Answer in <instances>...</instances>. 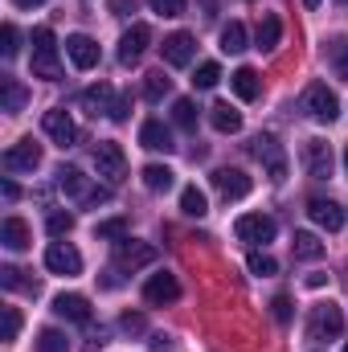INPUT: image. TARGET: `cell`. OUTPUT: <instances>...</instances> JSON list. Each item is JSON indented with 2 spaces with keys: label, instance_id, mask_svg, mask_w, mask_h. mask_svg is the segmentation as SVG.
<instances>
[{
  "label": "cell",
  "instance_id": "obj_50",
  "mask_svg": "<svg viewBox=\"0 0 348 352\" xmlns=\"http://www.w3.org/2000/svg\"><path fill=\"white\" fill-rule=\"evenodd\" d=\"M17 8H37V4H45V0H12Z\"/></svg>",
  "mask_w": 348,
  "mask_h": 352
},
{
  "label": "cell",
  "instance_id": "obj_4",
  "mask_svg": "<svg viewBox=\"0 0 348 352\" xmlns=\"http://www.w3.org/2000/svg\"><path fill=\"white\" fill-rule=\"evenodd\" d=\"M303 111H307L316 123H336V115H340V98L328 90V82H312V87L303 90Z\"/></svg>",
  "mask_w": 348,
  "mask_h": 352
},
{
  "label": "cell",
  "instance_id": "obj_39",
  "mask_svg": "<svg viewBox=\"0 0 348 352\" xmlns=\"http://www.w3.org/2000/svg\"><path fill=\"white\" fill-rule=\"evenodd\" d=\"M45 230H50L54 238L70 234V230H74V213H62V209H58V213H50V217H45Z\"/></svg>",
  "mask_w": 348,
  "mask_h": 352
},
{
  "label": "cell",
  "instance_id": "obj_31",
  "mask_svg": "<svg viewBox=\"0 0 348 352\" xmlns=\"http://www.w3.org/2000/svg\"><path fill=\"white\" fill-rule=\"evenodd\" d=\"M168 90H173V78H168L164 70H152V74H144V98H148V102H160Z\"/></svg>",
  "mask_w": 348,
  "mask_h": 352
},
{
  "label": "cell",
  "instance_id": "obj_44",
  "mask_svg": "<svg viewBox=\"0 0 348 352\" xmlns=\"http://www.w3.org/2000/svg\"><path fill=\"white\" fill-rule=\"evenodd\" d=\"M0 283H4L8 291H17V287H21V270H17V266H0Z\"/></svg>",
  "mask_w": 348,
  "mask_h": 352
},
{
  "label": "cell",
  "instance_id": "obj_7",
  "mask_svg": "<svg viewBox=\"0 0 348 352\" xmlns=\"http://www.w3.org/2000/svg\"><path fill=\"white\" fill-rule=\"evenodd\" d=\"M148 263H156V246L152 242H135V238H119L115 242V270H140Z\"/></svg>",
  "mask_w": 348,
  "mask_h": 352
},
{
  "label": "cell",
  "instance_id": "obj_23",
  "mask_svg": "<svg viewBox=\"0 0 348 352\" xmlns=\"http://www.w3.org/2000/svg\"><path fill=\"white\" fill-rule=\"evenodd\" d=\"M209 123H213L221 135H234V131H242V111H234L230 102H213V107H209Z\"/></svg>",
  "mask_w": 348,
  "mask_h": 352
},
{
  "label": "cell",
  "instance_id": "obj_33",
  "mask_svg": "<svg viewBox=\"0 0 348 352\" xmlns=\"http://www.w3.org/2000/svg\"><path fill=\"white\" fill-rule=\"evenodd\" d=\"M127 217H107V221H98L94 226V238H102V242H119V238H127Z\"/></svg>",
  "mask_w": 348,
  "mask_h": 352
},
{
  "label": "cell",
  "instance_id": "obj_47",
  "mask_svg": "<svg viewBox=\"0 0 348 352\" xmlns=\"http://www.w3.org/2000/svg\"><path fill=\"white\" fill-rule=\"evenodd\" d=\"M0 192H4V201H17V197H21V188H17L12 180H4V184H0Z\"/></svg>",
  "mask_w": 348,
  "mask_h": 352
},
{
  "label": "cell",
  "instance_id": "obj_40",
  "mask_svg": "<svg viewBox=\"0 0 348 352\" xmlns=\"http://www.w3.org/2000/svg\"><path fill=\"white\" fill-rule=\"evenodd\" d=\"M17 332H21V311H17V307H4V328H0V340H4V344H12V340H17Z\"/></svg>",
  "mask_w": 348,
  "mask_h": 352
},
{
  "label": "cell",
  "instance_id": "obj_12",
  "mask_svg": "<svg viewBox=\"0 0 348 352\" xmlns=\"http://www.w3.org/2000/svg\"><path fill=\"white\" fill-rule=\"evenodd\" d=\"M144 299H148L152 307H164V303H176V299H180V283H176V274H168V270L152 274V278L144 283Z\"/></svg>",
  "mask_w": 348,
  "mask_h": 352
},
{
  "label": "cell",
  "instance_id": "obj_25",
  "mask_svg": "<svg viewBox=\"0 0 348 352\" xmlns=\"http://www.w3.org/2000/svg\"><path fill=\"white\" fill-rule=\"evenodd\" d=\"M0 242H4L8 250H25V246L33 242V234H29V226H25L21 217H4V226H0Z\"/></svg>",
  "mask_w": 348,
  "mask_h": 352
},
{
  "label": "cell",
  "instance_id": "obj_9",
  "mask_svg": "<svg viewBox=\"0 0 348 352\" xmlns=\"http://www.w3.org/2000/svg\"><path fill=\"white\" fill-rule=\"evenodd\" d=\"M94 168H98V176H102L107 184H119V180L127 176V156H123V148H119V144H98V148H94Z\"/></svg>",
  "mask_w": 348,
  "mask_h": 352
},
{
  "label": "cell",
  "instance_id": "obj_22",
  "mask_svg": "<svg viewBox=\"0 0 348 352\" xmlns=\"http://www.w3.org/2000/svg\"><path fill=\"white\" fill-rule=\"evenodd\" d=\"M54 311L62 316V320H74V324H90V299L87 295H58L54 299Z\"/></svg>",
  "mask_w": 348,
  "mask_h": 352
},
{
  "label": "cell",
  "instance_id": "obj_43",
  "mask_svg": "<svg viewBox=\"0 0 348 352\" xmlns=\"http://www.w3.org/2000/svg\"><path fill=\"white\" fill-rule=\"evenodd\" d=\"M127 111H131V94L115 98V107H111V119H115V123H123V119H127Z\"/></svg>",
  "mask_w": 348,
  "mask_h": 352
},
{
  "label": "cell",
  "instance_id": "obj_17",
  "mask_svg": "<svg viewBox=\"0 0 348 352\" xmlns=\"http://www.w3.org/2000/svg\"><path fill=\"white\" fill-rule=\"evenodd\" d=\"M66 54H70V62L78 70H94L98 66V41L87 37V33H70L66 37Z\"/></svg>",
  "mask_w": 348,
  "mask_h": 352
},
{
  "label": "cell",
  "instance_id": "obj_37",
  "mask_svg": "<svg viewBox=\"0 0 348 352\" xmlns=\"http://www.w3.org/2000/svg\"><path fill=\"white\" fill-rule=\"evenodd\" d=\"M246 266H250V274H259V278H270V274L279 270V263H274L270 254H262V250H254V254L246 258Z\"/></svg>",
  "mask_w": 348,
  "mask_h": 352
},
{
  "label": "cell",
  "instance_id": "obj_32",
  "mask_svg": "<svg viewBox=\"0 0 348 352\" xmlns=\"http://www.w3.org/2000/svg\"><path fill=\"white\" fill-rule=\"evenodd\" d=\"M221 50H226V54H242V50H246V25H242V21H230V25L221 29Z\"/></svg>",
  "mask_w": 348,
  "mask_h": 352
},
{
  "label": "cell",
  "instance_id": "obj_11",
  "mask_svg": "<svg viewBox=\"0 0 348 352\" xmlns=\"http://www.w3.org/2000/svg\"><path fill=\"white\" fill-rule=\"evenodd\" d=\"M307 217H312L320 230H328V234H336V230L345 226V209H340L332 197H312V201H307Z\"/></svg>",
  "mask_w": 348,
  "mask_h": 352
},
{
  "label": "cell",
  "instance_id": "obj_48",
  "mask_svg": "<svg viewBox=\"0 0 348 352\" xmlns=\"http://www.w3.org/2000/svg\"><path fill=\"white\" fill-rule=\"evenodd\" d=\"M324 283H328V274H320V270H316V274H307V287H312V291H320Z\"/></svg>",
  "mask_w": 348,
  "mask_h": 352
},
{
  "label": "cell",
  "instance_id": "obj_45",
  "mask_svg": "<svg viewBox=\"0 0 348 352\" xmlns=\"http://www.w3.org/2000/svg\"><path fill=\"white\" fill-rule=\"evenodd\" d=\"M119 324H123V332H144V316H131V311H127Z\"/></svg>",
  "mask_w": 348,
  "mask_h": 352
},
{
  "label": "cell",
  "instance_id": "obj_8",
  "mask_svg": "<svg viewBox=\"0 0 348 352\" xmlns=\"http://www.w3.org/2000/svg\"><path fill=\"white\" fill-rule=\"evenodd\" d=\"M41 131H45L58 148H74V144H78V127H74L70 111H62V107H54V111L41 115Z\"/></svg>",
  "mask_w": 348,
  "mask_h": 352
},
{
  "label": "cell",
  "instance_id": "obj_16",
  "mask_svg": "<svg viewBox=\"0 0 348 352\" xmlns=\"http://www.w3.org/2000/svg\"><path fill=\"white\" fill-rule=\"evenodd\" d=\"M41 164V148L33 144V140H21V144H12L8 152H4V168L8 173H33Z\"/></svg>",
  "mask_w": 348,
  "mask_h": 352
},
{
  "label": "cell",
  "instance_id": "obj_14",
  "mask_svg": "<svg viewBox=\"0 0 348 352\" xmlns=\"http://www.w3.org/2000/svg\"><path fill=\"white\" fill-rule=\"evenodd\" d=\"M45 266L54 270V274H83V254L70 246V242H54L50 250H45Z\"/></svg>",
  "mask_w": 348,
  "mask_h": 352
},
{
  "label": "cell",
  "instance_id": "obj_21",
  "mask_svg": "<svg viewBox=\"0 0 348 352\" xmlns=\"http://www.w3.org/2000/svg\"><path fill=\"white\" fill-rule=\"evenodd\" d=\"M230 87H234V94H238L242 102H254L262 94V78H259L254 66H238V70L230 74Z\"/></svg>",
  "mask_w": 348,
  "mask_h": 352
},
{
  "label": "cell",
  "instance_id": "obj_13",
  "mask_svg": "<svg viewBox=\"0 0 348 352\" xmlns=\"http://www.w3.org/2000/svg\"><path fill=\"white\" fill-rule=\"evenodd\" d=\"M213 188L226 197V201H242V197H250V176L242 173V168H217L213 173Z\"/></svg>",
  "mask_w": 348,
  "mask_h": 352
},
{
  "label": "cell",
  "instance_id": "obj_2",
  "mask_svg": "<svg viewBox=\"0 0 348 352\" xmlns=\"http://www.w3.org/2000/svg\"><path fill=\"white\" fill-rule=\"evenodd\" d=\"M54 180H58V188H62L66 197H74V201H83V205H102V201L111 197V188H90V180L83 176V168H74V164H62V168L54 173Z\"/></svg>",
  "mask_w": 348,
  "mask_h": 352
},
{
  "label": "cell",
  "instance_id": "obj_27",
  "mask_svg": "<svg viewBox=\"0 0 348 352\" xmlns=\"http://www.w3.org/2000/svg\"><path fill=\"white\" fill-rule=\"evenodd\" d=\"M140 176H144V184H148L152 192H168V188H173V180H176V173L168 168V164H148Z\"/></svg>",
  "mask_w": 348,
  "mask_h": 352
},
{
  "label": "cell",
  "instance_id": "obj_29",
  "mask_svg": "<svg viewBox=\"0 0 348 352\" xmlns=\"http://www.w3.org/2000/svg\"><path fill=\"white\" fill-rule=\"evenodd\" d=\"M0 90H4V111H8V115L25 111V102H29V90L21 87L17 78H0Z\"/></svg>",
  "mask_w": 348,
  "mask_h": 352
},
{
  "label": "cell",
  "instance_id": "obj_52",
  "mask_svg": "<svg viewBox=\"0 0 348 352\" xmlns=\"http://www.w3.org/2000/svg\"><path fill=\"white\" fill-rule=\"evenodd\" d=\"M345 173H348V152H345Z\"/></svg>",
  "mask_w": 348,
  "mask_h": 352
},
{
  "label": "cell",
  "instance_id": "obj_30",
  "mask_svg": "<svg viewBox=\"0 0 348 352\" xmlns=\"http://www.w3.org/2000/svg\"><path fill=\"white\" fill-rule=\"evenodd\" d=\"M254 37H259V50H274L279 37H283V21H279L274 12H266L259 21V33H254Z\"/></svg>",
  "mask_w": 348,
  "mask_h": 352
},
{
  "label": "cell",
  "instance_id": "obj_5",
  "mask_svg": "<svg viewBox=\"0 0 348 352\" xmlns=\"http://www.w3.org/2000/svg\"><path fill=\"white\" fill-rule=\"evenodd\" d=\"M234 234H238V242H246V246H266V242H274L279 226H274V217H266V213H242V217L234 221Z\"/></svg>",
  "mask_w": 348,
  "mask_h": 352
},
{
  "label": "cell",
  "instance_id": "obj_41",
  "mask_svg": "<svg viewBox=\"0 0 348 352\" xmlns=\"http://www.w3.org/2000/svg\"><path fill=\"white\" fill-rule=\"evenodd\" d=\"M270 311H274V320H279V324H291V316H295V307H291V299H287V295H274Z\"/></svg>",
  "mask_w": 348,
  "mask_h": 352
},
{
  "label": "cell",
  "instance_id": "obj_36",
  "mask_svg": "<svg viewBox=\"0 0 348 352\" xmlns=\"http://www.w3.org/2000/svg\"><path fill=\"white\" fill-rule=\"evenodd\" d=\"M217 82H221V66H217V62H201L197 74H193V87L197 90H213Z\"/></svg>",
  "mask_w": 348,
  "mask_h": 352
},
{
  "label": "cell",
  "instance_id": "obj_10",
  "mask_svg": "<svg viewBox=\"0 0 348 352\" xmlns=\"http://www.w3.org/2000/svg\"><path fill=\"white\" fill-rule=\"evenodd\" d=\"M148 45H152V29H148L144 21H135V25L119 37V62H123V66H135Z\"/></svg>",
  "mask_w": 348,
  "mask_h": 352
},
{
  "label": "cell",
  "instance_id": "obj_35",
  "mask_svg": "<svg viewBox=\"0 0 348 352\" xmlns=\"http://www.w3.org/2000/svg\"><path fill=\"white\" fill-rule=\"evenodd\" d=\"M173 119H176V127L197 131V102H193V98H176L173 102Z\"/></svg>",
  "mask_w": 348,
  "mask_h": 352
},
{
  "label": "cell",
  "instance_id": "obj_26",
  "mask_svg": "<svg viewBox=\"0 0 348 352\" xmlns=\"http://www.w3.org/2000/svg\"><path fill=\"white\" fill-rule=\"evenodd\" d=\"M291 254H295V258H303V263H316V258H324V242H320L316 234L299 230V234L291 238Z\"/></svg>",
  "mask_w": 348,
  "mask_h": 352
},
{
  "label": "cell",
  "instance_id": "obj_3",
  "mask_svg": "<svg viewBox=\"0 0 348 352\" xmlns=\"http://www.w3.org/2000/svg\"><path fill=\"white\" fill-rule=\"evenodd\" d=\"M345 332V311L328 299V303H316L312 307V320H307V340H336Z\"/></svg>",
  "mask_w": 348,
  "mask_h": 352
},
{
  "label": "cell",
  "instance_id": "obj_46",
  "mask_svg": "<svg viewBox=\"0 0 348 352\" xmlns=\"http://www.w3.org/2000/svg\"><path fill=\"white\" fill-rule=\"evenodd\" d=\"M152 352H173V336H152Z\"/></svg>",
  "mask_w": 348,
  "mask_h": 352
},
{
  "label": "cell",
  "instance_id": "obj_6",
  "mask_svg": "<svg viewBox=\"0 0 348 352\" xmlns=\"http://www.w3.org/2000/svg\"><path fill=\"white\" fill-rule=\"evenodd\" d=\"M250 152L262 160V168H266V176H270L274 184H283V180H287V152H283V144H279L274 135H259Z\"/></svg>",
  "mask_w": 348,
  "mask_h": 352
},
{
  "label": "cell",
  "instance_id": "obj_51",
  "mask_svg": "<svg viewBox=\"0 0 348 352\" xmlns=\"http://www.w3.org/2000/svg\"><path fill=\"white\" fill-rule=\"evenodd\" d=\"M320 4H324V0H303V8H320Z\"/></svg>",
  "mask_w": 348,
  "mask_h": 352
},
{
  "label": "cell",
  "instance_id": "obj_53",
  "mask_svg": "<svg viewBox=\"0 0 348 352\" xmlns=\"http://www.w3.org/2000/svg\"><path fill=\"white\" fill-rule=\"evenodd\" d=\"M340 4H348V0H340Z\"/></svg>",
  "mask_w": 348,
  "mask_h": 352
},
{
  "label": "cell",
  "instance_id": "obj_42",
  "mask_svg": "<svg viewBox=\"0 0 348 352\" xmlns=\"http://www.w3.org/2000/svg\"><path fill=\"white\" fill-rule=\"evenodd\" d=\"M152 12H160V16H180V12H184V0H152Z\"/></svg>",
  "mask_w": 348,
  "mask_h": 352
},
{
  "label": "cell",
  "instance_id": "obj_38",
  "mask_svg": "<svg viewBox=\"0 0 348 352\" xmlns=\"http://www.w3.org/2000/svg\"><path fill=\"white\" fill-rule=\"evenodd\" d=\"M0 54H4V58H17V54H21V33H17V25H4V29H0Z\"/></svg>",
  "mask_w": 348,
  "mask_h": 352
},
{
  "label": "cell",
  "instance_id": "obj_24",
  "mask_svg": "<svg viewBox=\"0 0 348 352\" xmlns=\"http://www.w3.org/2000/svg\"><path fill=\"white\" fill-rule=\"evenodd\" d=\"M324 54H328V66L336 70V78L348 82V37L345 33H340V37H328V41H324Z\"/></svg>",
  "mask_w": 348,
  "mask_h": 352
},
{
  "label": "cell",
  "instance_id": "obj_20",
  "mask_svg": "<svg viewBox=\"0 0 348 352\" xmlns=\"http://www.w3.org/2000/svg\"><path fill=\"white\" fill-rule=\"evenodd\" d=\"M78 102H83V111H87V115H94V119H98V115H107V119H111L115 90L107 87V82H98V87H87V90H83V98H78Z\"/></svg>",
  "mask_w": 348,
  "mask_h": 352
},
{
  "label": "cell",
  "instance_id": "obj_19",
  "mask_svg": "<svg viewBox=\"0 0 348 352\" xmlns=\"http://www.w3.org/2000/svg\"><path fill=\"white\" fill-rule=\"evenodd\" d=\"M140 144H144L148 152H164V156H168V152H176L173 131H168V127H164L160 119H148V123L140 127Z\"/></svg>",
  "mask_w": 348,
  "mask_h": 352
},
{
  "label": "cell",
  "instance_id": "obj_18",
  "mask_svg": "<svg viewBox=\"0 0 348 352\" xmlns=\"http://www.w3.org/2000/svg\"><path fill=\"white\" fill-rule=\"evenodd\" d=\"M160 54H164L168 66H188L193 54H197V37H193V33H173V37H164Z\"/></svg>",
  "mask_w": 348,
  "mask_h": 352
},
{
  "label": "cell",
  "instance_id": "obj_34",
  "mask_svg": "<svg viewBox=\"0 0 348 352\" xmlns=\"http://www.w3.org/2000/svg\"><path fill=\"white\" fill-rule=\"evenodd\" d=\"M37 352H70L66 332H58V328H41V332H37Z\"/></svg>",
  "mask_w": 348,
  "mask_h": 352
},
{
  "label": "cell",
  "instance_id": "obj_15",
  "mask_svg": "<svg viewBox=\"0 0 348 352\" xmlns=\"http://www.w3.org/2000/svg\"><path fill=\"white\" fill-rule=\"evenodd\" d=\"M303 168H307V176H316V180H328L332 176V148L324 140H307L303 144Z\"/></svg>",
  "mask_w": 348,
  "mask_h": 352
},
{
  "label": "cell",
  "instance_id": "obj_54",
  "mask_svg": "<svg viewBox=\"0 0 348 352\" xmlns=\"http://www.w3.org/2000/svg\"><path fill=\"white\" fill-rule=\"evenodd\" d=\"M345 352H348V349H345Z\"/></svg>",
  "mask_w": 348,
  "mask_h": 352
},
{
  "label": "cell",
  "instance_id": "obj_49",
  "mask_svg": "<svg viewBox=\"0 0 348 352\" xmlns=\"http://www.w3.org/2000/svg\"><path fill=\"white\" fill-rule=\"evenodd\" d=\"M111 8L115 12H127V8H135V0H111Z\"/></svg>",
  "mask_w": 348,
  "mask_h": 352
},
{
  "label": "cell",
  "instance_id": "obj_28",
  "mask_svg": "<svg viewBox=\"0 0 348 352\" xmlns=\"http://www.w3.org/2000/svg\"><path fill=\"white\" fill-rule=\"evenodd\" d=\"M180 209H184L188 217H205V213H209V201H205V192H201L197 184H184V188H180Z\"/></svg>",
  "mask_w": 348,
  "mask_h": 352
},
{
  "label": "cell",
  "instance_id": "obj_1",
  "mask_svg": "<svg viewBox=\"0 0 348 352\" xmlns=\"http://www.w3.org/2000/svg\"><path fill=\"white\" fill-rule=\"evenodd\" d=\"M33 74L45 78V82H58V78H62L58 41H54V29H50V25H37V29H33Z\"/></svg>",
  "mask_w": 348,
  "mask_h": 352
}]
</instances>
